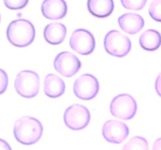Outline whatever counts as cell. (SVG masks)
Listing matches in <instances>:
<instances>
[{"label": "cell", "mask_w": 161, "mask_h": 150, "mask_svg": "<svg viewBox=\"0 0 161 150\" xmlns=\"http://www.w3.org/2000/svg\"><path fill=\"white\" fill-rule=\"evenodd\" d=\"M43 134L41 122L33 117L25 116L18 119L14 126V135L18 142L25 145L35 144Z\"/></svg>", "instance_id": "obj_1"}, {"label": "cell", "mask_w": 161, "mask_h": 150, "mask_svg": "<svg viewBox=\"0 0 161 150\" xmlns=\"http://www.w3.org/2000/svg\"><path fill=\"white\" fill-rule=\"evenodd\" d=\"M7 38L11 44L19 48L26 47L32 43L35 38V28L30 21L17 19L8 26Z\"/></svg>", "instance_id": "obj_2"}, {"label": "cell", "mask_w": 161, "mask_h": 150, "mask_svg": "<svg viewBox=\"0 0 161 150\" xmlns=\"http://www.w3.org/2000/svg\"><path fill=\"white\" fill-rule=\"evenodd\" d=\"M14 87L21 97L34 98L40 89V77L32 70H23L18 73L15 78Z\"/></svg>", "instance_id": "obj_3"}, {"label": "cell", "mask_w": 161, "mask_h": 150, "mask_svg": "<svg viewBox=\"0 0 161 150\" xmlns=\"http://www.w3.org/2000/svg\"><path fill=\"white\" fill-rule=\"evenodd\" d=\"M130 39L117 30H111L104 38L105 50L113 57L123 58L130 52Z\"/></svg>", "instance_id": "obj_4"}, {"label": "cell", "mask_w": 161, "mask_h": 150, "mask_svg": "<svg viewBox=\"0 0 161 150\" xmlns=\"http://www.w3.org/2000/svg\"><path fill=\"white\" fill-rule=\"evenodd\" d=\"M111 113L123 120L133 118L137 112V102L131 95L119 94L113 98L110 103Z\"/></svg>", "instance_id": "obj_5"}, {"label": "cell", "mask_w": 161, "mask_h": 150, "mask_svg": "<svg viewBox=\"0 0 161 150\" xmlns=\"http://www.w3.org/2000/svg\"><path fill=\"white\" fill-rule=\"evenodd\" d=\"M91 114L87 108L80 104H73L66 108L64 113V122L70 129L81 130L90 122Z\"/></svg>", "instance_id": "obj_6"}, {"label": "cell", "mask_w": 161, "mask_h": 150, "mask_svg": "<svg viewBox=\"0 0 161 150\" xmlns=\"http://www.w3.org/2000/svg\"><path fill=\"white\" fill-rule=\"evenodd\" d=\"M99 82L93 75L86 73L75 80L73 84L74 94L80 99L91 100L97 95Z\"/></svg>", "instance_id": "obj_7"}, {"label": "cell", "mask_w": 161, "mask_h": 150, "mask_svg": "<svg viewBox=\"0 0 161 150\" xmlns=\"http://www.w3.org/2000/svg\"><path fill=\"white\" fill-rule=\"evenodd\" d=\"M70 46L79 54L88 55L94 51L95 38L88 30L79 28L75 30L70 36Z\"/></svg>", "instance_id": "obj_8"}, {"label": "cell", "mask_w": 161, "mask_h": 150, "mask_svg": "<svg viewBox=\"0 0 161 150\" xmlns=\"http://www.w3.org/2000/svg\"><path fill=\"white\" fill-rule=\"evenodd\" d=\"M81 62L75 55L70 52H61L54 60V68L56 72L65 78L74 76L80 70Z\"/></svg>", "instance_id": "obj_9"}, {"label": "cell", "mask_w": 161, "mask_h": 150, "mask_svg": "<svg viewBox=\"0 0 161 150\" xmlns=\"http://www.w3.org/2000/svg\"><path fill=\"white\" fill-rule=\"evenodd\" d=\"M129 128L124 122L117 120H108L103 124V135L108 142L119 144L127 138Z\"/></svg>", "instance_id": "obj_10"}, {"label": "cell", "mask_w": 161, "mask_h": 150, "mask_svg": "<svg viewBox=\"0 0 161 150\" xmlns=\"http://www.w3.org/2000/svg\"><path fill=\"white\" fill-rule=\"evenodd\" d=\"M41 12L48 19H60L66 15L67 4L65 0H44Z\"/></svg>", "instance_id": "obj_11"}, {"label": "cell", "mask_w": 161, "mask_h": 150, "mask_svg": "<svg viewBox=\"0 0 161 150\" xmlns=\"http://www.w3.org/2000/svg\"><path fill=\"white\" fill-rule=\"evenodd\" d=\"M118 25L121 29L129 34L138 33L144 26V20L140 15L128 12L118 18Z\"/></svg>", "instance_id": "obj_12"}, {"label": "cell", "mask_w": 161, "mask_h": 150, "mask_svg": "<svg viewBox=\"0 0 161 150\" xmlns=\"http://www.w3.org/2000/svg\"><path fill=\"white\" fill-rule=\"evenodd\" d=\"M65 84L57 75L50 73L45 78L44 82V92L47 97L55 98L60 97L65 92Z\"/></svg>", "instance_id": "obj_13"}, {"label": "cell", "mask_w": 161, "mask_h": 150, "mask_svg": "<svg viewBox=\"0 0 161 150\" xmlns=\"http://www.w3.org/2000/svg\"><path fill=\"white\" fill-rule=\"evenodd\" d=\"M66 35V28L60 22H51L45 28L44 38L45 41L52 45L60 44Z\"/></svg>", "instance_id": "obj_14"}, {"label": "cell", "mask_w": 161, "mask_h": 150, "mask_svg": "<svg viewBox=\"0 0 161 150\" xmlns=\"http://www.w3.org/2000/svg\"><path fill=\"white\" fill-rule=\"evenodd\" d=\"M87 8L93 16L106 18L112 14L114 2L113 0H88Z\"/></svg>", "instance_id": "obj_15"}, {"label": "cell", "mask_w": 161, "mask_h": 150, "mask_svg": "<svg viewBox=\"0 0 161 150\" xmlns=\"http://www.w3.org/2000/svg\"><path fill=\"white\" fill-rule=\"evenodd\" d=\"M139 44L146 51L157 50L161 45V34L157 30H146L139 37Z\"/></svg>", "instance_id": "obj_16"}, {"label": "cell", "mask_w": 161, "mask_h": 150, "mask_svg": "<svg viewBox=\"0 0 161 150\" xmlns=\"http://www.w3.org/2000/svg\"><path fill=\"white\" fill-rule=\"evenodd\" d=\"M122 150H148V142L144 138L135 136L128 140Z\"/></svg>", "instance_id": "obj_17"}, {"label": "cell", "mask_w": 161, "mask_h": 150, "mask_svg": "<svg viewBox=\"0 0 161 150\" xmlns=\"http://www.w3.org/2000/svg\"><path fill=\"white\" fill-rule=\"evenodd\" d=\"M148 13L153 20L161 22V0H153L149 5Z\"/></svg>", "instance_id": "obj_18"}, {"label": "cell", "mask_w": 161, "mask_h": 150, "mask_svg": "<svg viewBox=\"0 0 161 150\" xmlns=\"http://www.w3.org/2000/svg\"><path fill=\"white\" fill-rule=\"evenodd\" d=\"M147 0H121L123 7L129 10L139 11L145 6Z\"/></svg>", "instance_id": "obj_19"}, {"label": "cell", "mask_w": 161, "mask_h": 150, "mask_svg": "<svg viewBox=\"0 0 161 150\" xmlns=\"http://www.w3.org/2000/svg\"><path fill=\"white\" fill-rule=\"evenodd\" d=\"M5 6L12 10L21 9L28 4L29 0H3Z\"/></svg>", "instance_id": "obj_20"}, {"label": "cell", "mask_w": 161, "mask_h": 150, "mask_svg": "<svg viewBox=\"0 0 161 150\" xmlns=\"http://www.w3.org/2000/svg\"><path fill=\"white\" fill-rule=\"evenodd\" d=\"M1 73H2V78H1V92H0L3 93L8 86V76L3 69L1 70Z\"/></svg>", "instance_id": "obj_21"}, {"label": "cell", "mask_w": 161, "mask_h": 150, "mask_svg": "<svg viewBox=\"0 0 161 150\" xmlns=\"http://www.w3.org/2000/svg\"><path fill=\"white\" fill-rule=\"evenodd\" d=\"M155 90L159 97H161V72L158 75L155 81Z\"/></svg>", "instance_id": "obj_22"}, {"label": "cell", "mask_w": 161, "mask_h": 150, "mask_svg": "<svg viewBox=\"0 0 161 150\" xmlns=\"http://www.w3.org/2000/svg\"><path fill=\"white\" fill-rule=\"evenodd\" d=\"M0 146H1V150H12L9 144L3 139L0 140Z\"/></svg>", "instance_id": "obj_23"}, {"label": "cell", "mask_w": 161, "mask_h": 150, "mask_svg": "<svg viewBox=\"0 0 161 150\" xmlns=\"http://www.w3.org/2000/svg\"><path fill=\"white\" fill-rule=\"evenodd\" d=\"M152 150H161V138H158L153 142V149Z\"/></svg>", "instance_id": "obj_24"}]
</instances>
